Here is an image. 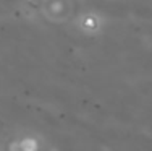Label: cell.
<instances>
[{"label": "cell", "instance_id": "obj_1", "mask_svg": "<svg viewBox=\"0 0 152 151\" xmlns=\"http://www.w3.org/2000/svg\"><path fill=\"white\" fill-rule=\"evenodd\" d=\"M36 148H37V145H36V141L32 138H26L21 143V150L23 151H36Z\"/></svg>", "mask_w": 152, "mask_h": 151}, {"label": "cell", "instance_id": "obj_2", "mask_svg": "<svg viewBox=\"0 0 152 151\" xmlns=\"http://www.w3.org/2000/svg\"><path fill=\"white\" fill-rule=\"evenodd\" d=\"M12 148H13V151H20V146H18V145H13Z\"/></svg>", "mask_w": 152, "mask_h": 151}]
</instances>
